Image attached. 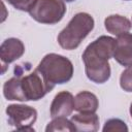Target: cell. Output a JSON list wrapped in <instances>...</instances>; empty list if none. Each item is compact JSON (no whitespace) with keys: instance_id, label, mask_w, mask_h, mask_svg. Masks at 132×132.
<instances>
[{"instance_id":"4","label":"cell","mask_w":132,"mask_h":132,"mask_svg":"<svg viewBox=\"0 0 132 132\" xmlns=\"http://www.w3.org/2000/svg\"><path fill=\"white\" fill-rule=\"evenodd\" d=\"M23 70L22 65H18L14 68V73H18L21 78V88L25 101H37L54 89V86L37 69L27 75H23Z\"/></svg>"},{"instance_id":"1","label":"cell","mask_w":132,"mask_h":132,"mask_svg":"<svg viewBox=\"0 0 132 132\" xmlns=\"http://www.w3.org/2000/svg\"><path fill=\"white\" fill-rule=\"evenodd\" d=\"M116 39L102 35L91 42L82 53L87 77L95 84H104L110 77L108 60L113 58Z\"/></svg>"},{"instance_id":"19","label":"cell","mask_w":132,"mask_h":132,"mask_svg":"<svg viewBox=\"0 0 132 132\" xmlns=\"http://www.w3.org/2000/svg\"><path fill=\"white\" fill-rule=\"evenodd\" d=\"M63 1H66V2H72V1H74V0H63Z\"/></svg>"},{"instance_id":"15","label":"cell","mask_w":132,"mask_h":132,"mask_svg":"<svg viewBox=\"0 0 132 132\" xmlns=\"http://www.w3.org/2000/svg\"><path fill=\"white\" fill-rule=\"evenodd\" d=\"M104 132H113V131H120V132H127L128 127L126 123L120 119H110L105 122L104 127L102 129Z\"/></svg>"},{"instance_id":"16","label":"cell","mask_w":132,"mask_h":132,"mask_svg":"<svg viewBox=\"0 0 132 132\" xmlns=\"http://www.w3.org/2000/svg\"><path fill=\"white\" fill-rule=\"evenodd\" d=\"M120 86L126 92H132V66L125 69L120 76Z\"/></svg>"},{"instance_id":"10","label":"cell","mask_w":132,"mask_h":132,"mask_svg":"<svg viewBox=\"0 0 132 132\" xmlns=\"http://www.w3.org/2000/svg\"><path fill=\"white\" fill-rule=\"evenodd\" d=\"M75 131L96 132L99 129V118L95 112H79L71 117Z\"/></svg>"},{"instance_id":"20","label":"cell","mask_w":132,"mask_h":132,"mask_svg":"<svg viewBox=\"0 0 132 132\" xmlns=\"http://www.w3.org/2000/svg\"><path fill=\"white\" fill-rule=\"evenodd\" d=\"M124 1H129V0H124Z\"/></svg>"},{"instance_id":"18","label":"cell","mask_w":132,"mask_h":132,"mask_svg":"<svg viewBox=\"0 0 132 132\" xmlns=\"http://www.w3.org/2000/svg\"><path fill=\"white\" fill-rule=\"evenodd\" d=\"M130 116H131V118H132V103H131V105H130Z\"/></svg>"},{"instance_id":"8","label":"cell","mask_w":132,"mask_h":132,"mask_svg":"<svg viewBox=\"0 0 132 132\" xmlns=\"http://www.w3.org/2000/svg\"><path fill=\"white\" fill-rule=\"evenodd\" d=\"M74 110V97L70 92L62 91L58 93L51 104V117H69Z\"/></svg>"},{"instance_id":"5","label":"cell","mask_w":132,"mask_h":132,"mask_svg":"<svg viewBox=\"0 0 132 132\" xmlns=\"http://www.w3.org/2000/svg\"><path fill=\"white\" fill-rule=\"evenodd\" d=\"M28 12L38 23L54 25L65 15L66 5L63 0H36Z\"/></svg>"},{"instance_id":"11","label":"cell","mask_w":132,"mask_h":132,"mask_svg":"<svg viewBox=\"0 0 132 132\" xmlns=\"http://www.w3.org/2000/svg\"><path fill=\"white\" fill-rule=\"evenodd\" d=\"M98 107L97 96L89 91H81L74 97V109L78 112H96Z\"/></svg>"},{"instance_id":"12","label":"cell","mask_w":132,"mask_h":132,"mask_svg":"<svg viewBox=\"0 0 132 132\" xmlns=\"http://www.w3.org/2000/svg\"><path fill=\"white\" fill-rule=\"evenodd\" d=\"M104 26L107 32H109L112 35L119 36L129 32L132 27V23L130 20L123 15L111 14L104 20Z\"/></svg>"},{"instance_id":"9","label":"cell","mask_w":132,"mask_h":132,"mask_svg":"<svg viewBox=\"0 0 132 132\" xmlns=\"http://www.w3.org/2000/svg\"><path fill=\"white\" fill-rule=\"evenodd\" d=\"M24 53L25 45L20 39L14 37L5 39L0 46V58L2 66L5 67L6 65L14 62L19 58H21Z\"/></svg>"},{"instance_id":"7","label":"cell","mask_w":132,"mask_h":132,"mask_svg":"<svg viewBox=\"0 0 132 132\" xmlns=\"http://www.w3.org/2000/svg\"><path fill=\"white\" fill-rule=\"evenodd\" d=\"M113 59L122 66H132V34L127 32L116 39Z\"/></svg>"},{"instance_id":"3","label":"cell","mask_w":132,"mask_h":132,"mask_svg":"<svg viewBox=\"0 0 132 132\" xmlns=\"http://www.w3.org/2000/svg\"><path fill=\"white\" fill-rule=\"evenodd\" d=\"M36 69L54 87L68 82L73 76L72 62L58 54H47L37 65Z\"/></svg>"},{"instance_id":"21","label":"cell","mask_w":132,"mask_h":132,"mask_svg":"<svg viewBox=\"0 0 132 132\" xmlns=\"http://www.w3.org/2000/svg\"><path fill=\"white\" fill-rule=\"evenodd\" d=\"M131 23H132V18H131Z\"/></svg>"},{"instance_id":"17","label":"cell","mask_w":132,"mask_h":132,"mask_svg":"<svg viewBox=\"0 0 132 132\" xmlns=\"http://www.w3.org/2000/svg\"><path fill=\"white\" fill-rule=\"evenodd\" d=\"M13 6L15 9L21 11H29L36 0H4Z\"/></svg>"},{"instance_id":"14","label":"cell","mask_w":132,"mask_h":132,"mask_svg":"<svg viewBox=\"0 0 132 132\" xmlns=\"http://www.w3.org/2000/svg\"><path fill=\"white\" fill-rule=\"evenodd\" d=\"M46 132H56V131H62V132H72L75 131L71 121L67 120L66 117H58L54 118L52 122H50L45 128Z\"/></svg>"},{"instance_id":"6","label":"cell","mask_w":132,"mask_h":132,"mask_svg":"<svg viewBox=\"0 0 132 132\" xmlns=\"http://www.w3.org/2000/svg\"><path fill=\"white\" fill-rule=\"evenodd\" d=\"M8 124L20 131H33L37 119V110L25 104H10L6 108Z\"/></svg>"},{"instance_id":"13","label":"cell","mask_w":132,"mask_h":132,"mask_svg":"<svg viewBox=\"0 0 132 132\" xmlns=\"http://www.w3.org/2000/svg\"><path fill=\"white\" fill-rule=\"evenodd\" d=\"M3 95L7 100L10 101H25L21 88V78L18 73H14V76L5 81L3 85Z\"/></svg>"},{"instance_id":"2","label":"cell","mask_w":132,"mask_h":132,"mask_svg":"<svg viewBox=\"0 0 132 132\" xmlns=\"http://www.w3.org/2000/svg\"><path fill=\"white\" fill-rule=\"evenodd\" d=\"M94 19L87 12L76 13L68 23V25L59 33L58 42L60 46L67 51L75 50L81 41L94 29Z\"/></svg>"}]
</instances>
